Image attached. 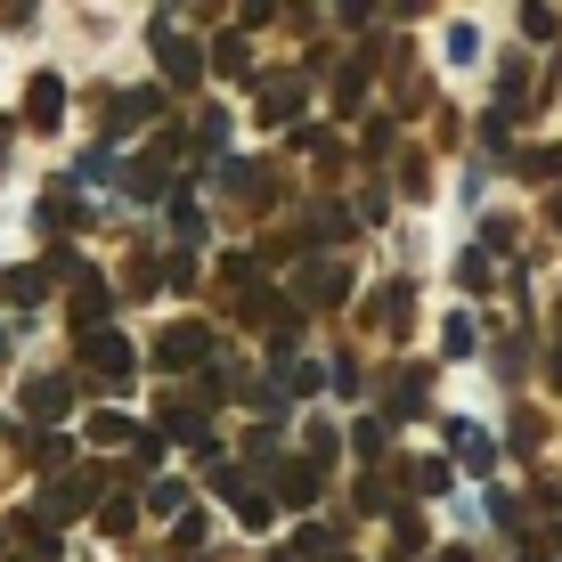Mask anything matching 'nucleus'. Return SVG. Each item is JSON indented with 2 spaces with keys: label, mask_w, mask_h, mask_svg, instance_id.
<instances>
[{
  "label": "nucleus",
  "mask_w": 562,
  "mask_h": 562,
  "mask_svg": "<svg viewBox=\"0 0 562 562\" xmlns=\"http://www.w3.org/2000/svg\"><path fill=\"white\" fill-rule=\"evenodd\" d=\"M408 481H416V490H440V497H449V481H457V473H449V464H440V457H424V464H416Z\"/></svg>",
  "instance_id": "obj_24"
},
{
  "label": "nucleus",
  "mask_w": 562,
  "mask_h": 562,
  "mask_svg": "<svg viewBox=\"0 0 562 562\" xmlns=\"http://www.w3.org/2000/svg\"><path fill=\"white\" fill-rule=\"evenodd\" d=\"M521 180H562V147H521Z\"/></svg>",
  "instance_id": "obj_17"
},
{
  "label": "nucleus",
  "mask_w": 562,
  "mask_h": 562,
  "mask_svg": "<svg viewBox=\"0 0 562 562\" xmlns=\"http://www.w3.org/2000/svg\"><path fill=\"white\" fill-rule=\"evenodd\" d=\"M554 326H562V310H554Z\"/></svg>",
  "instance_id": "obj_34"
},
{
  "label": "nucleus",
  "mask_w": 562,
  "mask_h": 562,
  "mask_svg": "<svg viewBox=\"0 0 562 562\" xmlns=\"http://www.w3.org/2000/svg\"><path fill=\"white\" fill-rule=\"evenodd\" d=\"M392 408H400V416H416V408H424V375H416V367L392 383Z\"/></svg>",
  "instance_id": "obj_23"
},
{
  "label": "nucleus",
  "mask_w": 562,
  "mask_h": 562,
  "mask_svg": "<svg viewBox=\"0 0 562 562\" xmlns=\"http://www.w3.org/2000/svg\"><path fill=\"white\" fill-rule=\"evenodd\" d=\"M0 294H9V302H42V294H49V261L9 269V278H0Z\"/></svg>",
  "instance_id": "obj_12"
},
{
  "label": "nucleus",
  "mask_w": 562,
  "mask_h": 562,
  "mask_svg": "<svg viewBox=\"0 0 562 562\" xmlns=\"http://www.w3.org/2000/svg\"><path fill=\"white\" fill-rule=\"evenodd\" d=\"M367 99V57H359V66H342L335 74V106H359Z\"/></svg>",
  "instance_id": "obj_21"
},
{
  "label": "nucleus",
  "mask_w": 562,
  "mask_h": 562,
  "mask_svg": "<svg viewBox=\"0 0 562 562\" xmlns=\"http://www.w3.org/2000/svg\"><path fill=\"white\" fill-rule=\"evenodd\" d=\"M33 464H42V473H66V464H74V440H66V432H33Z\"/></svg>",
  "instance_id": "obj_16"
},
{
  "label": "nucleus",
  "mask_w": 562,
  "mask_h": 562,
  "mask_svg": "<svg viewBox=\"0 0 562 562\" xmlns=\"http://www.w3.org/2000/svg\"><path fill=\"white\" fill-rule=\"evenodd\" d=\"M155 106H164V90H123V99H106V131H139L155 123Z\"/></svg>",
  "instance_id": "obj_10"
},
{
  "label": "nucleus",
  "mask_w": 562,
  "mask_h": 562,
  "mask_svg": "<svg viewBox=\"0 0 562 562\" xmlns=\"http://www.w3.org/2000/svg\"><path fill=\"white\" fill-rule=\"evenodd\" d=\"M449 440H457V457L473 464V473H490V457H497V449L481 440V424H449Z\"/></svg>",
  "instance_id": "obj_15"
},
{
  "label": "nucleus",
  "mask_w": 562,
  "mask_h": 562,
  "mask_svg": "<svg viewBox=\"0 0 562 562\" xmlns=\"http://www.w3.org/2000/svg\"><path fill=\"white\" fill-rule=\"evenodd\" d=\"M131 521H139V506H131V497H106V506H99V530H131Z\"/></svg>",
  "instance_id": "obj_25"
},
{
  "label": "nucleus",
  "mask_w": 562,
  "mask_h": 562,
  "mask_svg": "<svg viewBox=\"0 0 562 562\" xmlns=\"http://www.w3.org/2000/svg\"><path fill=\"white\" fill-rule=\"evenodd\" d=\"M383 440H392V416H359L351 424V449L359 457H383Z\"/></svg>",
  "instance_id": "obj_18"
},
{
  "label": "nucleus",
  "mask_w": 562,
  "mask_h": 562,
  "mask_svg": "<svg viewBox=\"0 0 562 562\" xmlns=\"http://www.w3.org/2000/svg\"><path fill=\"white\" fill-rule=\"evenodd\" d=\"M547 221H554V228H562V188H554V196H547Z\"/></svg>",
  "instance_id": "obj_28"
},
{
  "label": "nucleus",
  "mask_w": 562,
  "mask_h": 562,
  "mask_svg": "<svg viewBox=\"0 0 562 562\" xmlns=\"http://www.w3.org/2000/svg\"><path fill=\"white\" fill-rule=\"evenodd\" d=\"M538 440H547V416L521 408V416H514V449H521V457H538Z\"/></svg>",
  "instance_id": "obj_22"
},
{
  "label": "nucleus",
  "mask_w": 562,
  "mask_h": 562,
  "mask_svg": "<svg viewBox=\"0 0 562 562\" xmlns=\"http://www.w3.org/2000/svg\"><path fill=\"white\" fill-rule=\"evenodd\" d=\"M16 408H25L33 424H57V416L74 408V383H66V375H33L25 392H16Z\"/></svg>",
  "instance_id": "obj_6"
},
{
  "label": "nucleus",
  "mask_w": 562,
  "mask_h": 562,
  "mask_svg": "<svg viewBox=\"0 0 562 562\" xmlns=\"http://www.w3.org/2000/svg\"><path fill=\"white\" fill-rule=\"evenodd\" d=\"M106 497V473H66V481H49V497H42V521L57 530L66 514H90Z\"/></svg>",
  "instance_id": "obj_2"
},
{
  "label": "nucleus",
  "mask_w": 562,
  "mask_h": 562,
  "mask_svg": "<svg viewBox=\"0 0 562 562\" xmlns=\"http://www.w3.org/2000/svg\"><path fill=\"white\" fill-rule=\"evenodd\" d=\"M57 114H66V82H57V74H33V90H25V123H33V131H57Z\"/></svg>",
  "instance_id": "obj_9"
},
{
  "label": "nucleus",
  "mask_w": 562,
  "mask_h": 562,
  "mask_svg": "<svg viewBox=\"0 0 562 562\" xmlns=\"http://www.w3.org/2000/svg\"><path fill=\"white\" fill-rule=\"evenodd\" d=\"M155 367H212V335L204 326H164L155 335Z\"/></svg>",
  "instance_id": "obj_4"
},
{
  "label": "nucleus",
  "mask_w": 562,
  "mask_h": 562,
  "mask_svg": "<svg viewBox=\"0 0 562 562\" xmlns=\"http://www.w3.org/2000/svg\"><path fill=\"white\" fill-rule=\"evenodd\" d=\"M554 383H562V335H554Z\"/></svg>",
  "instance_id": "obj_30"
},
{
  "label": "nucleus",
  "mask_w": 562,
  "mask_h": 562,
  "mask_svg": "<svg viewBox=\"0 0 562 562\" xmlns=\"http://www.w3.org/2000/svg\"><path fill=\"white\" fill-rule=\"evenodd\" d=\"M180 497H188L180 481H155V490H147V506H155V514H180Z\"/></svg>",
  "instance_id": "obj_27"
},
{
  "label": "nucleus",
  "mask_w": 562,
  "mask_h": 562,
  "mask_svg": "<svg viewBox=\"0 0 562 562\" xmlns=\"http://www.w3.org/2000/svg\"><path fill=\"white\" fill-rule=\"evenodd\" d=\"M342 294H351V269H342V261H318V269H302V302H310V310H335Z\"/></svg>",
  "instance_id": "obj_8"
},
{
  "label": "nucleus",
  "mask_w": 562,
  "mask_h": 562,
  "mask_svg": "<svg viewBox=\"0 0 562 562\" xmlns=\"http://www.w3.org/2000/svg\"><path fill=\"white\" fill-rule=\"evenodd\" d=\"M155 66H164V82H204V49L188 42V33H171V25H155Z\"/></svg>",
  "instance_id": "obj_3"
},
{
  "label": "nucleus",
  "mask_w": 562,
  "mask_h": 562,
  "mask_svg": "<svg viewBox=\"0 0 562 562\" xmlns=\"http://www.w3.org/2000/svg\"><path fill=\"white\" fill-rule=\"evenodd\" d=\"M0 359H9V335H0Z\"/></svg>",
  "instance_id": "obj_32"
},
{
  "label": "nucleus",
  "mask_w": 562,
  "mask_h": 562,
  "mask_svg": "<svg viewBox=\"0 0 562 562\" xmlns=\"http://www.w3.org/2000/svg\"><path fill=\"white\" fill-rule=\"evenodd\" d=\"M0 155H9V123H0Z\"/></svg>",
  "instance_id": "obj_31"
},
{
  "label": "nucleus",
  "mask_w": 562,
  "mask_h": 562,
  "mask_svg": "<svg viewBox=\"0 0 562 562\" xmlns=\"http://www.w3.org/2000/svg\"><path fill=\"white\" fill-rule=\"evenodd\" d=\"M114 310V294H106V278L99 269H82L74 278V302H66V318H74V335H99V318Z\"/></svg>",
  "instance_id": "obj_5"
},
{
  "label": "nucleus",
  "mask_w": 562,
  "mask_h": 562,
  "mask_svg": "<svg viewBox=\"0 0 562 562\" xmlns=\"http://www.w3.org/2000/svg\"><path fill=\"white\" fill-rule=\"evenodd\" d=\"M310 497H318V464H285V506H310Z\"/></svg>",
  "instance_id": "obj_20"
},
{
  "label": "nucleus",
  "mask_w": 562,
  "mask_h": 562,
  "mask_svg": "<svg viewBox=\"0 0 562 562\" xmlns=\"http://www.w3.org/2000/svg\"><path fill=\"white\" fill-rule=\"evenodd\" d=\"M269 562H294V554H269Z\"/></svg>",
  "instance_id": "obj_33"
},
{
  "label": "nucleus",
  "mask_w": 562,
  "mask_h": 562,
  "mask_svg": "<svg viewBox=\"0 0 562 562\" xmlns=\"http://www.w3.org/2000/svg\"><path fill=\"white\" fill-rule=\"evenodd\" d=\"M432 562H473V554H464V547H449V554H432Z\"/></svg>",
  "instance_id": "obj_29"
},
{
  "label": "nucleus",
  "mask_w": 562,
  "mask_h": 562,
  "mask_svg": "<svg viewBox=\"0 0 562 562\" xmlns=\"http://www.w3.org/2000/svg\"><path fill=\"white\" fill-rule=\"evenodd\" d=\"M416 285L408 278H392V285H383V294H375V310H367V326H383V335H408V318H416Z\"/></svg>",
  "instance_id": "obj_7"
},
{
  "label": "nucleus",
  "mask_w": 562,
  "mask_h": 562,
  "mask_svg": "<svg viewBox=\"0 0 562 562\" xmlns=\"http://www.w3.org/2000/svg\"><path fill=\"white\" fill-rule=\"evenodd\" d=\"M90 440H99V449H131V440H139V424L114 416V408H99V416H90Z\"/></svg>",
  "instance_id": "obj_13"
},
{
  "label": "nucleus",
  "mask_w": 562,
  "mask_h": 562,
  "mask_svg": "<svg viewBox=\"0 0 562 562\" xmlns=\"http://www.w3.org/2000/svg\"><path fill=\"white\" fill-rule=\"evenodd\" d=\"M82 367H90L99 383H114V392H123V383L139 375V351H131L123 335H106V326H99V335H82Z\"/></svg>",
  "instance_id": "obj_1"
},
{
  "label": "nucleus",
  "mask_w": 562,
  "mask_h": 562,
  "mask_svg": "<svg viewBox=\"0 0 562 562\" xmlns=\"http://www.w3.org/2000/svg\"><path fill=\"white\" fill-rule=\"evenodd\" d=\"M294 106H302V74H269L261 82V114L269 123H294Z\"/></svg>",
  "instance_id": "obj_11"
},
{
  "label": "nucleus",
  "mask_w": 562,
  "mask_h": 562,
  "mask_svg": "<svg viewBox=\"0 0 562 562\" xmlns=\"http://www.w3.org/2000/svg\"><path fill=\"white\" fill-rule=\"evenodd\" d=\"M16 538H25V547L42 554V562H57V530H49L42 514H16Z\"/></svg>",
  "instance_id": "obj_19"
},
{
  "label": "nucleus",
  "mask_w": 562,
  "mask_h": 562,
  "mask_svg": "<svg viewBox=\"0 0 562 562\" xmlns=\"http://www.w3.org/2000/svg\"><path fill=\"white\" fill-rule=\"evenodd\" d=\"M204 66H212V74H245V66H254V49H245V25H237V33H221V49H212Z\"/></svg>",
  "instance_id": "obj_14"
},
{
  "label": "nucleus",
  "mask_w": 562,
  "mask_h": 562,
  "mask_svg": "<svg viewBox=\"0 0 562 562\" xmlns=\"http://www.w3.org/2000/svg\"><path fill=\"white\" fill-rule=\"evenodd\" d=\"M392 547H400V554H424V521H416V514H400V530H392Z\"/></svg>",
  "instance_id": "obj_26"
}]
</instances>
